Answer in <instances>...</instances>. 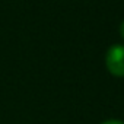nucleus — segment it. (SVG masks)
<instances>
[{
  "label": "nucleus",
  "mask_w": 124,
  "mask_h": 124,
  "mask_svg": "<svg viewBox=\"0 0 124 124\" xmlns=\"http://www.w3.org/2000/svg\"><path fill=\"white\" fill-rule=\"evenodd\" d=\"M120 34H121V37L124 38V21H123L121 25H120Z\"/></svg>",
  "instance_id": "3"
},
{
  "label": "nucleus",
  "mask_w": 124,
  "mask_h": 124,
  "mask_svg": "<svg viewBox=\"0 0 124 124\" xmlns=\"http://www.w3.org/2000/svg\"><path fill=\"white\" fill-rule=\"evenodd\" d=\"M102 124H124L121 120H107V121H104Z\"/></svg>",
  "instance_id": "2"
},
{
  "label": "nucleus",
  "mask_w": 124,
  "mask_h": 124,
  "mask_svg": "<svg viewBox=\"0 0 124 124\" xmlns=\"http://www.w3.org/2000/svg\"><path fill=\"white\" fill-rule=\"evenodd\" d=\"M108 72L115 78H124V45H112L105 55Z\"/></svg>",
  "instance_id": "1"
}]
</instances>
